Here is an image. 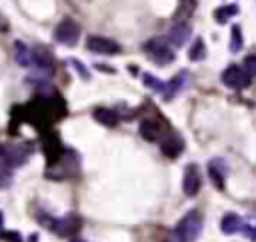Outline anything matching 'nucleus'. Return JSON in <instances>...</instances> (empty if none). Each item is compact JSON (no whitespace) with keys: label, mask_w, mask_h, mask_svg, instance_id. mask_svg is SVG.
Returning a JSON list of instances; mask_svg holds the SVG:
<instances>
[{"label":"nucleus","mask_w":256,"mask_h":242,"mask_svg":"<svg viewBox=\"0 0 256 242\" xmlns=\"http://www.w3.org/2000/svg\"><path fill=\"white\" fill-rule=\"evenodd\" d=\"M242 228H244V222H242V218H240L238 214H234V212L224 214L222 220H220V230H222L224 234H234V232H238V230H242Z\"/></svg>","instance_id":"nucleus-14"},{"label":"nucleus","mask_w":256,"mask_h":242,"mask_svg":"<svg viewBox=\"0 0 256 242\" xmlns=\"http://www.w3.org/2000/svg\"><path fill=\"white\" fill-rule=\"evenodd\" d=\"M238 14V6L236 4H226V6H220L214 10V20L218 24H226L230 18H234Z\"/></svg>","instance_id":"nucleus-17"},{"label":"nucleus","mask_w":256,"mask_h":242,"mask_svg":"<svg viewBox=\"0 0 256 242\" xmlns=\"http://www.w3.org/2000/svg\"><path fill=\"white\" fill-rule=\"evenodd\" d=\"M30 156V146L22 144H2L0 146V162L8 168L22 166Z\"/></svg>","instance_id":"nucleus-2"},{"label":"nucleus","mask_w":256,"mask_h":242,"mask_svg":"<svg viewBox=\"0 0 256 242\" xmlns=\"http://www.w3.org/2000/svg\"><path fill=\"white\" fill-rule=\"evenodd\" d=\"M160 150H162L164 156H168V158H176V156L184 150V140H182L178 134L170 132V134H166V136L160 140Z\"/></svg>","instance_id":"nucleus-9"},{"label":"nucleus","mask_w":256,"mask_h":242,"mask_svg":"<svg viewBox=\"0 0 256 242\" xmlns=\"http://www.w3.org/2000/svg\"><path fill=\"white\" fill-rule=\"evenodd\" d=\"M0 226H2V212H0Z\"/></svg>","instance_id":"nucleus-27"},{"label":"nucleus","mask_w":256,"mask_h":242,"mask_svg":"<svg viewBox=\"0 0 256 242\" xmlns=\"http://www.w3.org/2000/svg\"><path fill=\"white\" fill-rule=\"evenodd\" d=\"M14 58L20 66H30L32 64V50L24 42H14Z\"/></svg>","instance_id":"nucleus-15"},{"label":"nucleus","mask_w":256,"mask_h":242,"mask_svg":"<svg viewBox=\"0 0 256 242\" xmlns=\"http://www.w3.org/2000/svg\"><path fill=\"white\" fill-rule=\"evenodd\" d=\"M196 8V0H180V6L176 10V22H188L192 10Z\"/></svg>","instance_id":"nucleus-18"},{"label":"nucleus","mask_w":256,"mask_h":242,"mask_svg":"<svg viewBox=\"0 0 256 242\" xmlns=\"http://www.w3.org/2000/svg\"><path fill=\"white\" fill-rule=\"evenodd\" d=\"M40 222L44 226H48L50 230H54L58 236H68V234H74L80 226V220L76 216H66V218H40Z\"/></svg>","instance_id":"nucleus-5"},{"label":"nucleus","mask_w":256,"mask_h":242,"mask_svg":"<svg viewBox=\"0 0 256 242\" xmlns=\"http://www.w3.org/2000/svg\"><path fill=\"white\" fill-rule=\"evenodd\" d=\"M202 232V214L198 210H190L188 214H184V218L176 224V238L180 242H194Z\"/></svg>","instance_id":"nucleus-1"},{"label":"nucleus","mask_w":256,"mask_h":242,"mask_svg":"<svg viewBox=\"0 0 256 242\" xmlns=\"http://www.w3.org/2000/svg\"><path fill=\"white\" fill-rule=\"evenodd\" d=\"M208 174H210L212 182L216 184V188L222 190L224 188V180H226V164H224V160H220V158L212 160L208 164Z\"/></svg>","instance_id":"nucleus-13"},{"label":"nucleus","mask_w":256,"mask_h":242,"mask_svg":"<svg viewBox=\"0 0 256 242\" xmlns=\"http://www.w3.org/2000/svg\"><path fill=\"white\" fill-rule=\"evenodd\" d=\"M140 134L144 136V140L148 142H156L160 136V126L154 120H142L140 122Z\"/></svg>","instance_id":"nucleus-16"},{"label":"nucleus","mask_w":256,"mask_h":242,"mask_svg":"<svg viewBox=\"0 0 256 242\" xmlns=\"http://www.w3.org/2000/svg\"><path fill=\"white\" fill-rule=\"evenodd\" d=\"M186 80H188V72H186V70H182L176 78H172L170 82H164V90H162L164 100H172V98L182 90V86L186 84Z\"/></svg>","instance_id":"nucleus-12"},{"label":"nucleus","mask_w":256,"mask_h":242,"mask_svg":"<svg viewBox=\"0 0 256 242\" xmlns=\"http://www.w3.org/2000/svg\"><path fill=\"white\" fill-rule=\"evenodd\" d=\"M86 46H88L90 52L106 54V56H112V54H118L120 52V44H116L114 40L104 38V36H88Z\"/></svg>","instance_id":"nucleus-8"},{"label":"nucleus","mask_w":256,"mask_h":242,"mask_svg":"<svg viewBox=\"0 0 256 242\" xmlns=\"http://www.w3.org/2000/svg\"><path fill=\"white\" fill-rule=\"evenodd\" d=\"M188 56H190V60H194V62L204 60V56H206V46H204V40H202V38H196V40H194L192 48L188 50Z\"/></svg>","instance_id":"nucleus-20"},{"label":"nucleus","mask_w":256,"mask_h":242,"mask_svg":"<svg viewBox=\"0 0 256 242\" xmlns=\"http://www.w3.org/2000/svg\"><path fill=\"white\" fill-rule=\"evenodd\" d=\"M242 70L246 72L248 78H254V74H256V58H254V54H248V56H246Z\"/></svg>","instance_id":"nucleus-22"},{"label":"nucleus","mask_w":256,"mask_h":242,"mask_svg":"<svg viewBox=\"0 0 256 242\" xmlns=\"http://www.w3.org/2000/svg\"><path fill=\"white\" fill-rule=\"evenodd\" d=\"M244 46V36H242V30L240 26H232L230 30V52H240V48Z\"/></svg>","instance_id":"nucleus-19"},{"label":"nucleus","mask_w":256,"mask_h":242,"mask_svg":"<svg viewBox=\"0 0 256 242\" xmlns=\"http://www.w3.org/2000/svg\"><path fill=\"white\" fill-rule=\"evenodd\" d=\"M144 52H146L156 64H160V66H166V64H170V62L174 60V52H172L170 44H166V42L160 40V38L148 40V42L144 44Z\"/></svg>","instance_id":"nucleus-4"},{"label":"nucleus","mask_w":256,"mask_h":242,"mask_svg":"<svg viewBox=\"0 0 256 242\" xmlns=\"http://www.w3.org/2000/svg\"><path fill=\"white\" fill-rule=\"evenodd\" d=\"M222 82L228 86V88H234V90H242L246 86H250L252 78L246 76V72L242 70V66H236V64H230L224 72H222Z\"/></svg>","instance_id":"nucleus-6"},{"label":"nucleus","mask_w":256,"mask_h":242,"mask_svg":"<svg viewBox=\"0 0 256 242\" xmlns=\"http://www.w3.org/2000/svg\"><path fill=\"white\" fill-rule=\"evenodd\" d=\"M92 118H94L98 124L108 126V128L116 126V124H118V120H120L118 112H116V110H112V108H106V106H98V108H94V110H92Z\"/></svg>","instance_id":"nucleus-11"},{"label":"nucleus","mask_w":256,"mask_h":242,"mask_svg":"<svg viewBox=\"0 0 256 242\" xmlns=\"http://www.w3.org/2000/svg\"><path fill=\"white\" fill-rule=\"evenodd\" d=\"M188 38H190V26H188V22H176L170 28V32H168V42L172 46H176V48L184 46L188 42Z\"/></svg>","instance_id":"nucleus-10"},{"label":"nucleus","mask_w":256,"mask_h":242,"mask_svg":"<svg viewBox=\"0 0 256 242\" xmlns=\"http://www.w3.org/2000/svg\"><path fill=\"white\" fill-rule=\"evenodd\" d=\"M142 82L146 84V86H150V88H154L158 94H162V90H164V82H160V80H156L152 74H142Z\"/></svg>","instance_id":"nucleus-21"},{"label":"nucleus","mask_w":256,"mask_h":242,"mask_svg":"<svg viewBox=\"0 0 256 242\" xmlns=\"http://www.w3.org/2000/svg\"><path fill=\"white\" fill-rule=\"evenodd\" d=\"M12 168H8V166H4L2 162H0V188H6L10 182H12V172H10Z\"/></svg>","instance_id":"nucleus-23"},{"label":"nucleus","mask_w":256,"mask_h":242,"mask_svg":"<svg viewBox=\"0 0 256 242\" xmlns=\"http://www.w3.org/2000/svg\"><path fill=\"white\" fill-rule=\"evenodd\" d=\"M200 184H202V178H200V170L196 164H188L184 168V178H182V190L186 196H196L200 192Z\"/></svg>","instance_id":"nucleus-7"},{"label":"nucleus","mask_w":256,"mask_h":242,"mask_svg":"<svg viewBox=\"0 0 256 242\" xmlns=\"http://www.w3.org/2000/svg\"><path fill=\"white\" fill-rule=\"evenodd\" d=\"M0 30H2V32H6V30H8V22H6L2 16H0Z\"/></svg>","instance_id":"nucleus-25"},{"label":"nucleus","mask_w":256,"mask_h":242,"mask_svg":"<svg viewBox=\"0 0 256 242\" xmlns=\"http://www.w3.org/2000/svg\"><path fill=\"white\" fill-rule=\"evenodd\" d=\"M80 38V24L72 18H62L54 28V40L64 46H74Z\"/></svg>","instance_id":"nucleus-3"},{"label":"nucleus","mask_w":256,"mask_h":242,"mask_svg":"<svg viewBox=\"0 0 256 242\" xmlns=\"http://www.w3.org/2000/svg\"><path fill=\"white\" fill-rule=\"evenodd\" d=\"M72 64H74V68H76V70H78V72H82V76H84V78H86V80H88V72H86V70H84V66H82V64H78V62H76V60H72Z\"/></svg>","instance_id":"nucleus-24"},{"label":"nucleus","mask_w":256,"mask_h":242,"mask_svg":"<svg viewBox=\"0 0 256 242\" xmlns=\"http://www.w3.org/2000/svg\"><path fill=\"white\" fill-rule=\"evenodd\" d=\"M72 242H84V240H80V238H74V240H72Z\"/></svg>","instance_id":"nucleus-26"}]
</instances>
